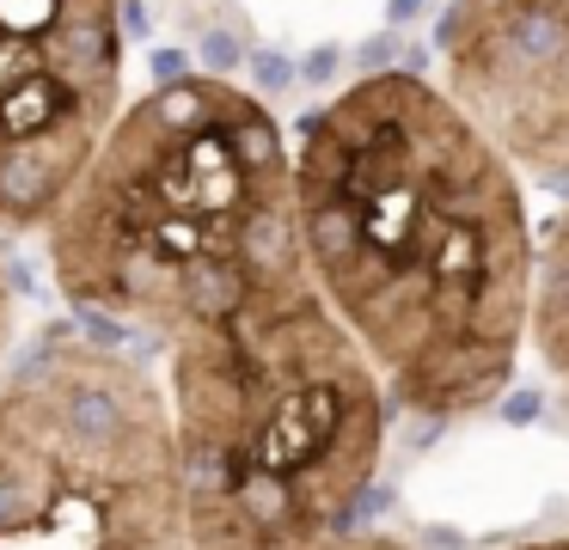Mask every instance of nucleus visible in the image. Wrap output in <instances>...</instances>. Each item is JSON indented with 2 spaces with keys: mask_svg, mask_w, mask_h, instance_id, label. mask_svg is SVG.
<instances>
[{
  "mask_svg": "<svg viewBox=\"0 0 569 550\" xmlns=\"http://www.w3.org/2000/svg\"><path fill=\"white\" fill-rule=\"evenodd\" d=\"M300 244L392 410L453 422L515 386L539 232L515 159L422 73H368L300 122Z\"/></svg>",
  "mask_w": 569,
  "mask_h": 550,
  "instance_id": "1",
  "label": "nucleus"
},
{
  "mask_svg": "<svg viewBox=\"0 0 569 550\" xmlns=\"http://www.w3.org/2000/svg\"><path fill=\"white\" fill-rule=\"evenodd\" d=\"M43 257L87 337L129 354L300 269L295 153L270 104L221 73L141 92L50 214Z\"/></svg>",
  "mask_w": 569,
  "mask_h": 550,
  "instance_id": "2",
  "label": "nucleus"
},
{
  "mask_svg": "<svg viewBox=\"0 0 569 550\" xmlns=\"http://www.w3.org/2000/svg\"><path fill=\"white\" fill-rule=\"evenodd\" d=\"M166 410L190 550H331L356 532L392 403L300 263L166 342Z\"/></svg>",
  "mask_w": 569,
  "mask_h": 550,
  "instance_id": "3",
  "label": "nucleus"
},
{
  "mask_svg": "<svg viewBox=\"0 0 569 550\" xmlns=\"http://www.w3.org/2000/svg\"><path fill=\"white\" fill-rule=\"evenodd\" d=\"M0 550H190L172 410L148 361L68 324L13 361Z\"/></svg>",
  "mask_w": 569,
  "mask_h": 550,
  "instance_id": "4",
  "label": "nucleus"
},
{
  "mask_svg": "<svg viewBox=\"0 0 569 550\" xmlns=\"http://www.w3.org/2000/svg\"><path fill=\"white\" fill-rule=\"evenodd\" d=\"M136 0H0V232H43L123 117Z\"/></svg>",
  "mask_w": 569,
  "mask_h": 550,
  "instance_id": "5",
  "label": "nucleus"
},
{
  "mask_svg": "<svg viewBox=\"0 0 569 550\" xmlns=\"http://www.w3.org/2000/svg\"><path fill=\"white\" fill-rule=\"evenodd\" d=\"M441 86L520 178L569 190V0H447Z\"/></svg>",
  "mask_w": 569,
  "mask_h": 550,
  "instance_id": "6",
  "label": "nucleus"
},
{
  "mask_svg": "<svg viewBox=\"0 0 569 550\" xmlns=\"http://www.w3.org/2000/svg\"><path fill=\"white\" fill-rule=\"evenodd\" d=\"M532 349L569 398V208L539 232V288H532Z\"/></svg>",
  "mask_w": 569,
  "mask_h": 550,
  "instance_id": "7",
  "label": "nucleus"
},
{
  "mask_svg": "<svg viewBox=\"0 0 569 550\" xmlns=\"http://www.w3.org/2000/svg\"><path fill=\"white\" fill-rule=\"evenodd\" d=\"M13 342H19V263L0 232V379L13 373Z\"/></svg>",
  "mask_w": 569,
  "mask_h": 550,
  "instance_id": "8",
  "label": "nucleus"
},
{
  "mask_svg": "<svg viewBox=\"0 0 569 550\" xmlns=\"http://www.w3.org/2000/svg\"><path fill=\"white\" fill-rule=\"evenodd\" d=\"M331 550H410V544L392 532H349V538H337Z\"/></svg>",
  "mask_w": 569,
  "mask_h": 550,
  "instance_id": "9",
  "label": "nucleus"
},
{
  "mask_svg": "<svg viewBox=\"0 0 569 550\" xmlns=\"http://www.w3.org/2000/svg\"><path fill=\"white\" fill-rule=\"evenodd\" d=\"M153 73H160V86L184 80V56H178V49H160V56H153Z\"/></svg>",
  "mask_w": 569,
  "mask_h": 550,
  "instance_id": "10",
  "label": "nucleus"
},
{
  "mask_svg": "<svg viewBox=\"0 0 569 550\" xmlns=\"http://www.w3.org/2000/svg\"><path fill=\"white\" fill-rule=\"evenodd\" d=\"M508 550H569V532H545V538H527V544H508Z\"/></svg>",
  "mask_w": 569,
  "mask_h": 550,
  "instance_id": "11",
  "label": "nucleus"
},
{
  "mask_svg": "<svg viewBox=\"0 0 569 550\" xmlns=\"http://www.w3.org/2000/svg\"><path fill=\"white\" fill-rule=\"evenodd\" d=\"M258 80H263V86H282V80H288L282 61H276V56H258Z\"/></svg>",
  "mask_w": 569,
  "mask_h": 550,
  "instance_id": "12",
  "label": "nucleus"
},
{
  "mask_svg": "<svg viewBox=\"0 0 569 550\" xmlns=\"http://www.w3.org/2000/svg\"><path fill=\"white\" fill-rule=\"evenodd\" d=\"M209 61H214V68H227V61H233V43H227V37H209Z\"/></svg>",
  "mask_w": 569,
  "mask_h": 550,
  "instance_id": "13",
  "label": "nucleus"
}]
</instances>
